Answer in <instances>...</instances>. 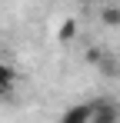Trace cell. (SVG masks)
<instances>
[{
  "label": "cell",
  "mask_w": 120,
  "mask_h": 123,
  "mask_svg": "<svg viewBox=\"0 0 120 123\" xmlns=\"http://www.w3.org/2000/svg\"><path fill=\"white\" fill-rule=\"evenodd\" d=\"M100 20L107 27H120V7H103L100 10Z\"/></svg>",
  "instance_id": "obj_5"
},
{
  "label": "cell",
  "mask_w": 120,
  "mask_h": 123,
  "mask_svg": "<svg viewBox=\"0 0 120 123\" xmlns=\"http://www.w3.org/2000/svg\"><path fill=\"white\" fill-rule=\"evenodd\" d=\"M90 113H93V103H77L60 117V123H90Z\"/></svg>",
  "instance_id": "obj_2"
},
{
  "label": "cell",
  "mask_w": 120,
  "mask_h": 123,
  "mask_svg": "<svg viewBox=\"0 0 120 123\" xmlns=\"http://www.w3.org/2000/svg\"><path fill=\"white\" fill-rule=\"evenodd\" d=\"M87 60H90V63H100V60H103V50H100V47H87Z\"/></svg>",
  "instance_id": "obj_7"
},
{
  "label": "cell",
  "mask_w": 120,
  "mask_h": 123,
  "mask_svg": "<svg viewBox=\"0 0 120 123\" xmlns=\"http://www.w3.org/2000/svg\"><path fill=\"white\" fill-rule=\"evenodd\" d=\"M13 83H17V73H13V67L0 60V100L10 93V86H13Z\"/></svg>",
  "instance_id": "obj_3"
},
{
  "label": "cell",
  "mask_w": 120,
  "mask_h": 123,
  "mask_svg": "<svg viewBox=\"0 0 120 123\" xmlns=\"http://www.w3.org/2000/svg\"><path fill=\"white\" fill-rule=\"evenodd\" d=\"M97 67L103 70V73H110V77H117V73H120V63L113 60V57H107V53H103V60H100Z\"/></svg>",
  "instance_id": "obj_6"
},
{
  "label": "cell",
  "mask_w": 120,
  "mask_h": 123,
  "mask_svg": "<svg viewBox=\"0 0 120 123\" xmlns=\"http://www.w3.org/2000/svg\"><path fill=\"white\" fill-rule=\"evenodd\" d=\"M90 103H93L90 123H120V106H117V100H90Z\"/></svg>",
  "instance_id": "obj_1"
},
{
  "label": "cell",
  "mask_w": 120,
  "mask_h": 123,
  "mask_svg": "<svg viewBox=\"0 0 120 123\" xmlns=\"http://www.w3.org/2000/svg\"><path fill=\"white\" fill-rule=\"evenodd\" d=\"M73 37H77V20H63L60 30H57V40H60V43H70Z\"/></svg>",
  "instance_id": "obj_4"
}]
</instances>
